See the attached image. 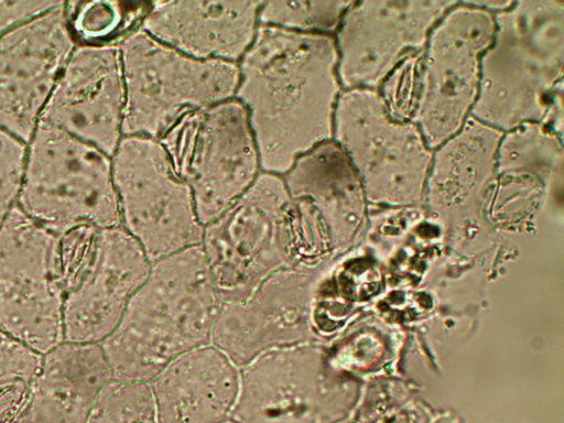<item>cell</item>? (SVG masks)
Wrapping results in <instances>:
<instances>
[{"instance_id":"17","label":"cell","mask_w":564,"mask_h":423,"mask_svg":"<svg viewBox=\"0 0 564 423\" xmlns=\"http://www.w3.org/2000/svg\"><path fill=\"white\" fill-rule=\"evenodd\" d=\"M123 102L119 48L85 45L68 58L40 123L59 129L112 156L120 142Z\"/></svg>"},{"instance_id":"22","label":"cell","mask_w":564,"mask_h":423,"mask_svg":"<svg viewBox=\"0 0 564 423\" xmlns=\"http://www.w3.org/2000/svg\"><path fill=\"white\" fill-rule=\"evenodd\" d=\"M352 1H269L262 2L258 22L263 26L300 33L336 32Z\"/></svg>"},{"instance_id":"26","label":"cell","mask_w":564,"mask_h":423,"mask_svg":"<svg viewBox=\"0 0 564 423\" xmlns=\"http://www.w3.org/2000/svg\"><path fill=\"white\" fill-rule=\"evenodd\" d=\"M421 55L422 52L404 58L378 89L389 115L397 120L411 121L412 119Z\"/></svg>"},{"instance_id":"2","label":"cell","mask_w":564,"mask_h":423,"mask_svg":"<svg viewBox=\"0 0 564 423\" xmlns=\"http://www.w3.org/2000/svg\"><path fill=\"white\" fill-rule=\"evenodd\" d=\"M220 304L200 245L152 262L99 344L111 378L150 382L176 358L212 344Z\"/></svg>"},{"instance_id":"24","label":"cell","mask_w":564,"mask_h":423,"mask_svg":"<svg viewBox=\"0 0 564 423\" xmlns=\"http://www.w3.org/2000/svg\"><path fill=\"white\" fill-rule=\"evenodd\" d=\"M87 423H158L149 382L109 380L100 390Z\"/></svg>"},{"instance_id":"13","label":"cell","mask_w":564,"mask_h":423,"mask_svg":"<svg viewBox=\"0 0 564 423\" xmlns=\"http://www.w3.org/2000/svg\"><path fill=\"white\" fill-rule=\"evenodd\" d=\"M314 282L312 268H284L262 281L246 300L221 303L212 345L241 368L267 351L310 344Z\"/></svg>"},{"instance_id":"16","label":"cell","mask_w":564,"mask_h":423,"mask_svg":"<svg viewBox=\"0 0 564 423\" xmlns=\"http://www.w3.org/2000/svg\"><path fill=\"white\" fill-rule=\"evenodd\" d=\"M150 268L142 248L122 226L98 229L88 261L64 294V341L100 344Z\"/></svg>"},{"instance_id":"1","label":"cell","mask_w":564,"mask_h":423,"mask_svg":"<svg viewBox=\"0 0 564 423\" xmlns=\"http://www.w3.org/2000/svg\"><path fill=\"white\" fill-rule=\"evenodd\" d=\"M337 63L332 35L258 26L238 66L236 96L265 173L285 174L299 156L333 140L343 90Z\"/></svg>"},{"instance_id":"21","label":"cell","mask_w":564,"mask_h":423,"mask_svg":"<svg viewBox=\"0 0 564 423\" xmlns=\"http://www.w3.org/2000/svg\"><path fill=\"white\" fill-rule=\"evenodd\" d=\"M283 181L289 195L308 207L329 246L344 239L357 206L367 199L356 171L334 140L299 156Z\"/></svg>"},{"instance_id":"15","label":"cell","mask_w":564,"mask_h":423,"mask_svg":"<svg viewBox=\"0 0 564 423\" xmlns=\"http://www.w3.org/2000/svg\"><path fill=\"white\" fill-rule=\"evenodd\" d=\"M330 389L318 349L310 344L267 351L239 368L230 423H324Z\"/></svg>"},{"instance_id":"27","label":"cell","mask_w":564,"mask_h":423,"mask_svg":"<svg viewBox=\"0 0 564 423\" xmlns=\"http://www.w3.org/2000/svg\"><path fill=\"white\" fill-rule=\"evenodd\" d=\"M24 144L0 130V226L17 205L24 175Z\"/></svg>"},{"instance_id":"6","label":"cell","mask_w":564,"mask_h":423,"mask_svg":"<svg viewBox=\"0 0 564 423\" xmlns=\"http://www.w3.org/2000/svg\"><path fill=\"white\" fill-rule=\"evenodd\" d=\"M290 195L276 174H258L204 226L202 249L221 303L241 302L268 276L293 267Z\"/></svg>"},{"instance_id":"8","label":"cell","mask_w":564,"mask_h":423,"mask_svg":"<svg viewBox=\"0 0 564 423\" xmlns=\"http://www.w3.org/2000/svg\"><path fill=\"white\" fill-rule=\"evenodd\" d=\"M333 140L347 155L368 200L406 205L424 199L433 151L415 123L389 115L378 90H341Z\"/></svg>"},{"instance_id":"18","label":"cell","mask_w":564,"mask_h":423,"mask_svg":"<svg viewBox=\"0 0 564 423\" xmlns=\"http://www.w3.org/2000/svg\"><path fill=\"white\" fill-rule=\"evenodd\" d=\"M260 1L154 2L140 29L196 59L235 63L251 45Z\"/></svg>"},{"instance_id":"14","label":"cell","mask_w":564,"mask_h":423,"mask_svg":"<svg viewBox=\"0 0 564 423\" xmlns=\"http://www.w3.org/2000/svg\"><path fill=\"white\" fill-rule=\"evenodd\" d=\"M65 3L0 39V128L29 141L74 46Z\"/></svg>"},{"instance_id":"20","label":"cell","mask_w":564,"mask_h":423,"mask_svg":"<svg viewBox=\"0 0 564 423\" xmlns=\"http://www.w3.org/2000/svg\"><path fill=\"white\" fill-rule=\"evenodd\" d=\"M158 423H226L239 390V368L217 347L188 351L149 382Z\"/></svg>"},{"instance_id":"5","label":"cell","mask_w":564,"mask_h":423,"mask_svg":"<svg viewBox=\"0 0 564 423\" xmlns=\"http://www.w3.org/2000/svg\"><path fill=\"white\" fill-rule=\"evenodd\" d=\"M108 158L87 142L39 123L17 205L56 236L82 226H121Z\"/></svg>"},{"instance_id":"19","label":"cell","mask_w":564,"mask_h":423,"mask_svg":"<svg viewBox=\"0 0 564 423\" xmlns=\"http://www.w3.org/2000/svg\"><path fill=\"white\" fill-rule=\"evenodd\" d=\"M111 379L99 344L63 341L43 355L11 423H87L100 390Z\"/></svg>"},{"instance_id":"9","label":"cell","mask_w":564,"mask_h":423,"mask_svg":"<svg viewBox=\"0 0 564 423\" xmlns=\"http://www.w3.org/2000/svg\"><path fill=\"white\" fill-rule=\"evenodd\" d=\"M495 31V13L457 1L432 28L422 51L411 121L434 151L455 135L476 104L480 61Z\"/></svg>"},{"instance_id":"28","label":"cell","mask_w":564,"mask_h":423,"mask_svg":"<svg viewBox=\"0 0 564 423\" xmlns=\"http://www.w3.org/2000/svg\"><path fill=\"white\" fill-rule=\"evenodd\" d=\"M62 1H0V34L9 26L58 8Z\"/></svg>"},{"instance_id":"25","label":"cell","mask_w":564,"mask_h":423,"mask_svg":"<svg viewBox=\"0 0 564 423\" xmlns=\"http://www.w3.org/2000/svg\"><path fill=\"white\" fill-rule=\"evenodd\" d=\"M74 6H70L72 26L79 37L90 43L115 35L130 19L117 1L75 2Z\"/></svg>"},{"instance_id":"12","label":"cell","mask_w":564,"mask_h":423,"mask_svg":"<svg viewBox=\"0 0 564 423\" xmlns=\"http://www.w3.org/2000/svg\"><path fill=\"white\" fill-rule=\"evenodd\" d=\"M457 1H352L336 30L343 90H378L408 56L423 51L435 23Z\"/></svg>"},{"instance_id":"10","label":"cell","mask_w":564,"mask_h":423,"mask_svg":"<svg viewBox=\"0 0 564 423\" xmlns=\"http://www.w3.org/2000/svg\"><path fill=\"white\" fill-rule=\"evenodd\" d=\"M112 156L122 227L151 263L202 243L204 226L192 193L158 139L126 137Z\"/></svg>"},{"instance_id":"4","label":"cell","mask_w":564,"mask_h":423,"mask_svg":"<svg viewBox=\"0 0 564 423\" xmlns=\"http://www.w3.org/2000/svg\"><path fill=\"white\" fill-rule=\"evenodd\" d=\"M119 48L124 86L121 132L162 137L182 116L232 99L235 63L196 59L138 29Z\"/></svg>"},{"instance_id":"23","label":"cell","mask_w":564,"mask_h":423,"mask_svg":"<svg viewBox=\"0 0 564 423\" xmlns=\"http://www.w3.org/2000/svg\"><path fill=\"white\" fill-rule=\"evenodd\" d=\"M40 352L0 330V423H11L35 377Z\"/></svg>"},{"instance_id":"11","label":"cell","mask_w":564,"mask_h":423,"mask_svg":"<svg viewBox=\"0 0 564 423\" xmlns=\"http://www.w3.org/2000/svg\"><path fill=\"white\" fill-rule=\"evenodd\" d=\"M57 236L15 205L0 226V330L44 355L64 341Z\"/></svg>"},{"instance_id":"3","label":"cell","mask_w":564,"mask_h":423,"mask_svg":"<svg viewBox=\"0 0 564 423\" xmlns=\"http://www.w3.org/2000/svg\"><path fill=\"white\" fill-rule=\"evenodd\" d=\"M564 2L513 1L495 13L471 116L502 133L545 123L562 133Z\"/></svg>"},{"instance_id":"7","label":"cell","mask_w":564,"mask_h":423,"mask_svg":"<svg viewBox=\"0 0 564 423\" xmlns=\"http://www.w3.org/2000/svg\"><path fill=\"white\" fill-rule=\"evenodd\" d=\"M188 186L203 226L220 216L258 176L248 113L237 99L182 116L158 139Z\"/></svg>"}]
</instances>
